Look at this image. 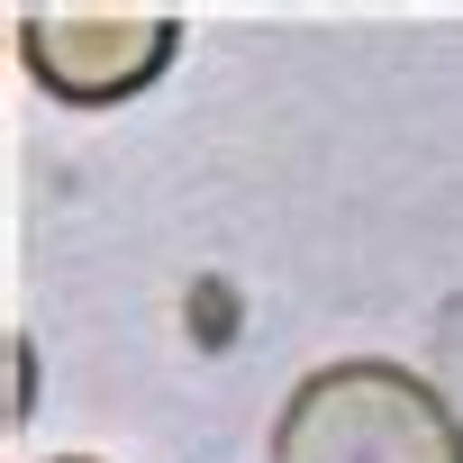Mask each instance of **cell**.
<instances>
[{
  "mask_svg": "<svg viewBox=\"0 0 463 463\" xmlns=\"http://www.w3.org/2000/svg\"><path fill=\"white\" fill-rule=\"evenodd\" d=\"M273 463H463V418L409 364L345 354L282 400Z\"/></svg>",
  "mask_w": 463,
  "mask_h": 463,
  "instance_id": "1",
  "label": "cell"
},
{
  "mask_svg": "<svg viewBox=\"0 0 463 463\" xmlns=\"http://www.w3.org/2000/svg\"><path fill=\"white\" fill-rule=\"evenodd\" d=\"M182 46V19L173 10H19V64L64 100V109H109V100H137Z\"/></svg>",
  "mask_w": 463,
  "mask_h": 463,
  "instance_id": "2",
  "label": "cell"
},
{
  "mask_svg": "<svg viewBox=\"0 0 463 463\" xmlns=\"http://www.w3.org/2000/svg\"><path fill=\"white\" fill-rule=\"evenodd\" d=\"M55 463H91V454H55Z\"/></svg>",
  "mask_w": 463,
  "mask_h": 463,
  "instance_id": "3",
  "label": "cell"
}]
</instances>
